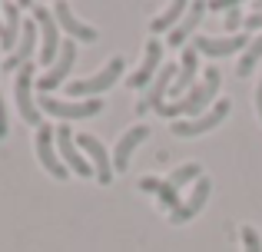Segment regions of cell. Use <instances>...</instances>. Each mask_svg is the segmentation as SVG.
<instances>
[{
	"mask_svg": "<svg viewBox=\"0 0 262 252\" xmlns=\"http://www.w3.org/2000/svg\"><path fill=\"white\" fill-rule=\"evenodd\" d=\"M219 83H223V77H219V70L212 66V70H206V80L199 86H192L189 93H186L183 100H169V103H163L160 106V117H166V120H186V117H203V110L209 106V100L216 97V90H219Z\"/></svg>",
	"mask_w": 262,
	"mask_h": 252,
	"instance_id": "obj_1",
	"label": "cell"
},
{
	"mask_svg": "<svg viewBox=\"0 0 262 252\" xmlns=\"http://www.w3.org/2000/svg\"><path fill=\"white\" fill-rule=\"evenodd\" d=\"M123 70H126L123 57H113L100 73H93V77H86V80L70 83V86H67V93H70V97H93V100H96V93H106L110 86H113L116 80L123 77Z\"/></svg>",
	"mask_w": 262,
	"mask_h": 252,
	"instance_id": "obj_2",
	"label": "cell"
},
{
	"mask_svg": "<svg viewBox=\"0 0 262 252\" xmlns=\"http://www.w3.org/2000/svg\"><path fill=\"white\" fill-rule=\"evenodd\" d=\"M37 106L43 113L57 120H86V117H96L103 110V100H60V97H40Z\"/></svg>",
	"mask_w": 262,
	"mask_h": 252,
	"instance_id": "obj_3",
	"label": "cell"
},
{
	"mask_svg": "<svg viewBox=\"0 0 262 252\" xmlns=\"http://www.w3.org/2000/svg\"><path fill=\"white\" fill-rule=\"evenodd\" d=\"M33 20L40 24V63H57L60 57V47H63V40H60L57 33V17H53L47 7L33 4Z\"/></svg>",
	"mask_w": 262,
	"mask_h": 252,
	"instance_id": "obj_4",
	"label": "cell"
},
{
	"mask_svg": "<svg viewBox=\"0 0 262 252\" xmlns=\"http://www.w3.org/2000/svg\"><path fill=\"white\" fill-rule=\"evenodd\" d=\"M30 86H33V63H24L17 70V83H13V93H17V110L27 123L33 126H43V117H40V106L37 100L30 97Z\"/></svg>",
	"mask_w": 262,
	"mask_h": 252,
	"instance_id": "obj_5",
	"label": "cell"
},
{
	"mask_svg": "<svg viewBox=\"0 0 262 252\" xmlns=\"http://www.w3.org/2000/svg\"><path fill=\"white\" fill-rule=\"evenodd\" d=\"M176 73H179V63H163L160 73H156V80L146 86V93L136 100V113L160 110V106H163V97L169 93V86H173V80H176Z\"/></svg>",
	"mask_w": 262,
	"mask_h": 252,
	"instance_id": "obj_6",
	"label": "cell"
},
{
	"mask_svg": "<svg viewBox=\"0 0 262 252\" xmlns=\"http://www.w3.org/2000/svg\"><path fill=\"white\" fill-rule=\"evenodd\" d=\"M53 140H57V129H53L50 123H43L37 129V156H40V163H43V169L50 176H57V179H67L70 176V169L63 166V159H60V153H57V146H53Z\"/></svg>",
	"mask_w": 262,
	"mask_h": 252,
	"instance_id": "obj_7",
	"label": "cell"
},
{
	"mask_svg": "<svg viewBox=\"0 0 262 252\" xmlns=\"http://www.w3.org/2000/svg\"><path fill=\"white\" fill-rule=\"evenodd\" d=\"M57 149H60V159H63V166L70 169V173H77V176H93V166H90V159L83 153H80V146H77V140H73V133H70V126H57Z\"/></svg>",
	"mask_w": 262,
	"mask_h": 252,
	"instance_id": "obj_8",
	"label": "cell"
},
{
	"mask_svg": "<svg viewBox=\"0 0 262 252\" xmlns=\"http://www.w3.org/2000/svg\"><path fill=\"white\" fill-rule=\"evenodd\" d=\"M226 117H229V100H219V103L212 106L209 113H203V117H196V120H176V123H169V126H173L176 136H199V133L216 129Z\"/></svg>",
	"mask_w": 262,
	"mask_h": 252,
	"instance_id": "obj_9",
	"label": "cell"
},
{
	"mask_svg": "<svg viewBox=\"0 0 262 252\" xmlns=\"http://www.w3.org/2000/svg\"><path fill=\"white\" fill-rule=\"evenodd\" d=\"M73 140H77V146L90 156L93 176L103 182V186H110V182H113V166H110V153H106V146H103L96 136H90V133H80V136H73Z\"/></svg>",
	"mask_w": 262,
	"mask_h": 252,
	"instance_id": "obj_10",
	"label": "cell"
},
{
	"mask_svg": "<svg viewBox=\"0 0 262 252\" xmlns=\"http://www.w3.org/2000/svg\"><path fill=\"white\" fill-rule=\"evenodd\" d=\"M73 60H77V40H63V47H60V57H57V63H53L50 70H47L43 77L37 80V90L43 93V97L53 90V86H60V83L67 80V73H70Z\"/></svg>",
	"mask_w": 262,
	"mask_h": 252,
	"instance_id": "obj_11",
	"label": "cell"
},
{
	"mask_svg": "<svg viewBox=\"0 0 262 252\" xmlns=\"http://www.w3.org/2000/svg\"><path fill=\"white\" fill-rule=\"evenodd\" d=\"M189 47H192L196 53H209V57H232V53H239V50L246 53V47H249V37H246V33L223 37V40H216V37H192Z\"/></svg>",
	"mask_w": 262,
	"mask_h": 252,
	"instance_id": "obj_12",
	"label": "cell"
},
{
	"mask_svg": "<svg viewBox=\"0 0 262 252\" xmlns=\"http://www.w3.org/2000/svg\"><path fill=\"white\" fill-rule=\"evenodd\" d=\"M160 60H163V43L153 37V40L146 43V57H143V66L129 73L126 83L133 86V90H146V86L156 80V73H160Z\"/></svg>",
	"mask_w": 262,
	"mask_h": 252,
	"instance_id": "obj_13",
	"label": "cell"
},
{
	"mask_svg": "<svg viewBox=\"0 0 262 252\" xmlns=\"http://www.w3.org/2000/svg\"><path fill=\"white\" fill-rule=\"evenodd\" d=\"M196 73H199V53L192 50V47H186L183 57H179V73H176L173 86H169V97H179V100H183L186 93L192 90V80H196Z\"/></svg>",
	"mask_w": 262,
	"mask_h": 252,
	"instance_id": "obj_14",
	"label": "cell"
},
{
	"mask_svg": "<svg viewBox=\"0 0 262 252\" xmlns=\"http://www.w3.org/2000/svg\"><path fill=\"white\" fill-rule=\"evenodd\" d=\"M209 193H212V182L206 179V176H199V179H196V189H192V196H189V202H183L176 213H169V222H173V226H183V222H189L192 216H196L199 209L206 206Z\"/></svg>",
	"mask_w": 262,
	"mask_h": 252,
	"instance_id": "obj_15",
	"label": "cell"
},
{
	"mask_svg": "<svg viewBox=\"0 0 262 252\" xmlns=\"http://www.w3.org/2000/svg\"><path fill=\"white\" fill-rule=\"evenodd\" d=\"M33 47H37V24H33V17H30V24H24V33H20V43H17V50H13L10 57H4L0 70H20L24 63H30V53H33Z\"/></svg>",
	"mask_w": 262,
	"mask_h": 252,
	"instance_id": "obj_16",
	"label": "cell"
},
{
	"mask_svg": "<svg viewBox=\"0 0 262 252\" xmlns=\"http://www.w3.org/2000/svg\"><path fill=\"white\" fill-rule=\"evenodd\" d=\"M149 136V126H143V123H136L133 129H129L126 136H123L120 143H116V149H113V169L116 173H123V169L129 166V156H133V149L140 146L143 140Z\"/></svg>",
	"mask_w": 262,
	"mask_h": 252,
	"instance_id": "obj_17",
	"label": "cell"
},
{
	"mask_svg": "<svg viewBox=\"0 0 262 252\" xmlns=\"http://www.w3.org/2000/svg\"><path fill=\"white\" fill-rule=\"evenodd\" d=\"M4 27H0V43L4 50H17L20 33H24V20H20V7L17 4H4Z\"/></svg>",
	"mask_w": 262,
	"mask_h": 252,
	"instance_id": "obj_18",
	"label": "cell"
},
{
	"mask_svg": "<svg viewBox=\"0 0 262 252\" xmlns=\"http://www.w3.org/2000/svg\"><path fill=\"white\" fill-rule=\"evenodd\" d=\"M53 17H57V27H63V30L70 33V40H83V43H93V40H96V30H93V27H86V24H80V20L70 13V7H67V4H57Z\"/></svg>",
	"mask_w": 262,
	"mask_h": 252,
	"instance_id": "obj_19",
	"label": "cell"
},
{
	"mask_svg": "<svg viewBox=\"0 0 262 252\" xmlns=\"http://www.w3.org/2000/svg\"><path fill=\"white\" fill-rule=\"evenodd\" d=\"M206 10H209V7L199 4V0H196V4H189V13H186V17L179 20V27H176L173 33H169V47H183L186 40L196 33V27H199V20H203V13H206Z\"/></svg>",
	"mask_w": 262,
	"mask_h": 252,
	"instance_id": "obj_20",
	"label": "cell"
},
{
	"mask_svg": "<svg viewBox=\"0 0 262 252\" xmlns=\"http://www.w3.org/2000/svg\"><path fill=\"white\" fill-rule=\"evenodd\" d=\"M186 13H189V7H186L183 0H176V4H169L166 10H163L160 17H156L153 24H149V27H153V33H163V30H176V27H179V20H183Z\"/></svg>",
	"mask_w": 262,
	"mask_h": 252,
	"instance_id": "obj_21",
	"label": "cell"
},
{
	"mask_svg": "<svg viewBox=\"0 0 262 252\" xmlns=\"http://www.w3.org/2000/svg\"><path fill=\"white\" fill-rule=\"evenodd\" d=\"M259 57H262V33H259L256 40H249V47H246L243 60H239V66H236V73H239V77H249L252 66L259 63Z\"/></svg>",
	"mask_w": 262,
	"mask_h": 252,
	"instance_id": "obj_22",
	"label": "cell"
},
{
	"mask_svg": "<svg viewBox=\"0 0 262 252\" xmlns=\"http://www.w3.org/2000/svg\"><path fill=\"white\" fill-rule=\"evenodd\" d=\"M199 163H186V166H179L173 176H169V186L173 189H179V186H186V182H192V179H199Z\"/></svg>",
	"mask_w": 262,
	"mask_h": 252,
	"instance_id": "obj_23",
	"label": "cell"
},
{
	"mask_svg": "<svg viewBox=\"0 0 262 252\" xmlns=\"http://www.w3.org/2000/svg\"><path fill=\"white\" fill-rule=\"evenodd\" d=\"M156 196H160V202H163V206L169 209V213H176V209L183 206V199H179V193H176L173 186H169V179H166V182H160V186H156Z\"/></svg>",
	"mask_w": 262,
	"mask_h": 252,
	"instance_id": "obj_24",
	"label": "cell"
},
{
	"mask_svg": "<svg viewBox=\"0 0 262 252\" xmlns=\"http://www.w3.org/2000/svg\"><path fill=\"white\" fill-rule=\"evenodd\" d=\"M243 252H262V239L252 226H243Z\"/></svg>",
	"mask_w": 262,
	"mask_h": 252,
	"instance_id": "obj_25",
	"label": "cell"
},
{
	"mask_svg": "<svg viewBox=\"0 0 262 252\" xmlns=\"http://www.w3.org/2000/svg\"><path fill=\"white\" fill-rule=\"evenodd\" d=\"M239 27H243V17H239V4H236L232 10H226V30H229V37H236Z\"/></svg>",
	"mask_w": 262,
	"mask_h": 252,
	"instance_id": "obj_26",
	"label": "cell"
},
{
	"mask_svg": "<svg viewBox=\"0 0 262 252\" xmlns=\"http://www.w3.org/2000/svg\"><path fill=\"white\" fill-rule=\"evenodd\" d=\"M243 27H246V30H262V10H259V13H252V17H246V20H243Z\"/></svg>",
	"mask_w": 262,
	"mask_h": 252,
	"instance_id": "obj_27",
	"label": "cell"
},
{
	"mask_svg": "<svg viewBox=\"0 0 262 252\" xmlns=\"http://www.w3.org/2000/svg\"><path fill=\"white\" fill-rule=\"evenodd\" d=\"M10 133V123H7V106H4V97H0V140Z\"/></svg>",
	"mask_w": 262,
	"mask_h": 252,
	"instance_id": "obj_28",
	"label": "cell"
},
{
	"mask_svg": "<svg viewBox=\"0 0 262 252\" xmlns=\"http://www.w3.org/2000/svg\"><path fill=\"white\" fill-rule=\"evenodd\" d=\"M232 7H236V4H223V0H216V4H209V10L216 13V10H232Z\"/></svg>",
	"mask_w": 262,
	"mask_h": 252,
	"instance_id": "obj_29",
	"label": "cell"
},
{
	"mask_svg": "<svg viewBox=\"0 0 262 252\" xmlns=\"http://www.w3.org/2000/svg\"><path fill=\"white\" fill-rule=\"evenodd\" d=\"M256 110H259V120H262V80H259V86H256Z\"/></svg>",
	"mask_w": 262,
	"mask_h": 252,
	"instance_id": "obj_30",
	"label": "cell"
},
{
	"mask_svg": "<svg viewBox=\"0 0 262 252\" xmlns=\"http://www.w3.org/2000/svg\"><path fill=\"white\" fill-rule=\"evenodd\" d=\"M0 27H4V24H0Z\"/></svg>",
	"mask_w": 262,
	"mask_h": 252,
	"instance_id": "obj_31",
	"label": "cell"
}]
</instances>
